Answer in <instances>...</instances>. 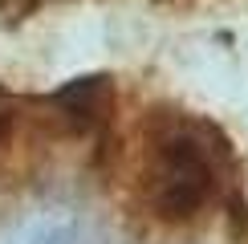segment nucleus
I'll return each instance as SVG.
<instances>
[{"label":"nucleus","mask_w":248,"mask_h":244,"mask_svg":"<svg viewBox=\"0 0 248 244\" xmlns=\"http://www.w3.org/2000/svg\"><path fill=\"white\" fill-rule=\"evenodd\" d=\"M106 179L142 228L183 236L232 203L240 163L208 118L175 106H147L110 135Z\"/></svg>","instance_id":"f257e3e1"},{"label":"nucleus","mask_w":248,"mask_h":244,"mask_svg":"<svg viewBox=\"0 0 248 244\" xmlns=\"http://www.w3.org/2000/svg\"><path fill=\"white\" fill-rule=\"evenodd\" d=\"M114 102H102L98 86L69 90L61 98H25L0 90V196H13L49 163L57 142L106 126Z\"/></svg>","instance_id":"f03ea898"},{"label":"nucleus","mask_w":248,"mask_h":244,"mask_svg":"<svg viewBox=\"0 0 248 244\" xmlns=\"http://www.w3.org/2000/svg\"><path fill=\"white\" fill-rule=\"evenodd\" d=\"M4 4H8V8H13V4H37V0H4Z\"/></svg>","instance_id":"7ed1b4c3"}]
</instances>
